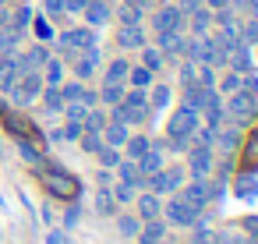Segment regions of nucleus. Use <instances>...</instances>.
I'll return each mask as SVG.
<instances>
[{
	"mask_svg": "<svg viewBox=\"0 0 258 244\" xmlns=\"http://www.w3.org/2000/svg\"><path fill=\"white\" fill-rule=\"evenodd\" d=\"M39 99H43L46 113H60V110H64V96H60V85H43Z\"/></svg>",
	"mask_w": 258,
	"mask_h": 244,
	"instance_id": "nucleus-25",
	"label": "nucleus"
},
{
	"mask_svg": "<svg viewBox=\"0 0 258 244\" xmlns=\"http://www.w3.org/2000/svg\"><path fill=\"white\" fill-rule=\"evenodd\" d=\"M64 120H71V124H82L85 120V113H89V106H82V103H64Z\"/></svg>",
	"mask_w": 258,
	"mask_h": 244,
	"instance_id": "nucleus-37",
	"label": "nucleus"
},
{
	"mask_svg": "<svg viewBox=\"0 0 258 244\" xmlns=\"http://www.w3.org/2000/svg\"><path fill=\"white\" fill-rule=\"evenodd\" d=\"M127 106H149V89H124V99Z\"/></svg>",
	"mask_w": 258,
	"mask_h": 244,
	"instance_id": "nucleus-36",
	"label": "nucleus"
},
{
	"mask_svg": "<svg viewBox=\"0 0 258 244\" xmlns=\"http://www.w3.org/2000/svg\"><path fill=\"white\" fill-rule=\"evenodd\" d=\"M99 68H103V53H99V46H89V50H82V53L71 60V71H75L78 82H89Z\"/></svg>",
	"mask_w": 258,
	"mask_h": 244,
	"instance_id": "nucleus-9",
	"label": "nucleus"
},
{
	"mask_svg": "<svg viewBox=\"0 0 258 244\" xmlns=\"http://www.w3.org/2000/svg\"><path fill=\"white\" fill-rule=\"evenodd\" d=\"M184 22H187V18L180 15L177 4H159L156 15H152V29H156V32H180Z\"/></svg>",
	"mask_w": 258,
	"mask_h": 244,
	"instance_id": "nucleus-8",
	"label": "nucleus"
},
{
	"mask_svg": "<svg viewBox=\"0 0 258 244\" xmlns=\"http://www.w3.org/2000/svg\"><path fill=\"white\" fill-rule=\"evenodd\" d=\"M195 128H198V110H191V106H177L173 113H170V124H166V138H191L195 135Z\"/></svg>",
	"mask_w": 258,
	"mask_h": 244,
	"instance_id": "nucleus-7",
	"label": "nucleus"
},
{
	"mask_svg": "<svg viewBox=\"0 0 258 244\" xmlns=\"http://www.w3.org/2000/svg\"><path fill=\"white\" fill-rule=\"evenodd\" d=\"M117 209H120V205H117L113 191H106V188H103V191L96 195V212H99V216H113Z\"/></svg>",
	"mask_w": 258,
	"mask_h": 244,
	"instance_id": "nucleus-31",
	"label": "nucleus"
},
{
	"mask_svg": "<svg viewBox=\"0 0 258 244\" xmlns=\"http://www.w3.org/2000/svg\"><path fill=\"white\" fill-rule=\"evenodd\" d=\"M117 46L120 50H142L145 46V29L142 25H120L117 29Z\"/></svg>",
	"mask_w": 258,
	"mask_h": 244,
	"instance_id": "nucleus-13",
	"label": "nucleus"
},
{
	"mask_svg": "<svg viewBox=\"0 0 258 244\" xmlns=\"http://www.w3.org/2000/svg\"><path fill=\"white\" fill-rule=\"evenodd\" d=\"M82 15H85V25H89V29H103V25L113 18V8L106 4V0H89Z\"/></svg>",
	"mask_w": 258,
	"mask_h": 244,
	"instance_id": "nucleus-11",
	"label": "nucleus"
},
{
	"mask_svg": "<svg viewBox=\"0 0 258 244\" xmlns=\"http://www.w3.org/2000/svg\"><path fill=\"white\" fill-rule=\"evenodd\" d=\"M82 124H71V120H64V128H60V135H64V142H78L82 138Z\"/></svg>",
	"mask_w": 258,
	"mask_h": 244,
	"instance_id": "nucleus-46",
	"label": "nucleus"
},
{
	"mask_svg": "<svg viewBox=\"0 0 258 244\" xmlns=\"http://www.w3.org/2000/svg\"><path fill=\"white\" fill-rule=\"evenodd\" d=\"M187 180V170L184 166H163L156 173L145 177V191H156V195H177Z\"/></svg>",
	"mask_w": 258,
	"mask_h": 244,
	"instance_id": "nucleus-1",
	"label": "nucleus"
},
{
	"mask_svg": "<svg viewBox=\"0 0 258 244\" xmlns=\"http://www.w3.org/2000/svg\"><path fill=\"white\" fill-rule=\"evenodd\" d=\"M184 25H191V36H205L216 22H212V11H209V8H202V11L187 15V22H184Z\"/></svg>",
	"mask_w": 258,
	"mask_h": 244,
	"instance_id": "nucleus-22",
	"label": "nucleus"
},
{
	"mask_svg": "<svg viewBox=\"0 0 258 244\" xmlns=\"http://www.w3.org/2000/svg\"><path fill=\"white\" fill-rule=\"evenodd\" d=\"M39 75H43V85H60L64 82V60L60 57H50Z\"/></svg>",
	"mask_w": 258,
	"mask_h": 244,
	"instance_id": "nucleus-23",
	"label": "nucleus"
},
{
	"mask_svg": "<svg viewBox=\"0 0 258 244\" xmlns=\"http://www.w3.org/2000/svg\"><path fill=\"white\" fill-rule=\"evenodd\" d=\"M8 18H11V15H8L4 8H0V29H4V25H8Z\"/></svg>",
	"mask_w": 258,
	"mask_h": 244,
	"instance_id": "nucleus-54",
	"label": "nucleus"
},
{
	"mask_svg": "<svg viewBox=\"0 0 258 244\" xmlns=\"http://www.w3.org/2000/svg\"><path fill=\"white\" fill-rule=\"evenodd\" d=\"M124 4H131V8H138V11H145V8L152 4V0H124Z\"/></svg>",
	"mask_w": 258,
	"mask_h": 244,
	"instance_id": "nucleus-52",
	"label": "nucleus"
},
{
	"mask_svg": "<svg viewBox=\"0 0 258 244\" xmlns=\"http://www.w3.org/2000/svg\"><path fill=\"white\" fill-rule=\"evenodd\" d=\"M117 230H120V237H138L142 219H138V216H120V219H117Z\"/></svg>",
	"mask_w": 258,
	"mask_h": 244,
	"instance_id": "nucleus-35",
	"label": "nucleus"
},
{
	"mask_svg": "<svg viewBox=\"0 0 258 244\" xmlns=\"http://www.w3.org/2000/svg\"><path fill=\"white\" fill-rule=\"evenodd\" d=\"M103 135V145H113V149H124V142H127V124H117V120H106V128L99 131Z\"/></svg>",
	"mask_w": 258,
	"mask_h": 244,
	"instance_id": "nucleus-19",
	"label": "nucleus"
},
{
	"mask_svg": "<svg viewBox=\"0 0 258 244\" xmlns=\"http://www.w3.org/2000/svg\"><path fill=\"white\" fill-rule=\"evenodd\" d=\"M29 22H32V11H29V8H18V11L8 18V25H11V29H18V32H25V25H29Z\"/></svg>",
	"mask_w": 258,
	"mask_h": 244,
	"instance_id": "nucleus-40",
	"label": "nucleus"
},
{
	"mask_svg": "<svg viewBox=\"0 0 258 244\" xmlns=\"http://www.w3.org/2000/svg\"><path fill=\"white\" fill-rule=\"evenodd\" d=\"M78 103L92 110V106H99V92H96V89H82V96H78Z\"/></svg>",
	"mask_w": 258,
	"mask_h": 244,
	"instance_id": "nucleus-48",
	"label": "nucleus"
},
{
	"mask_svg": "<svg viewBox=\"0 0 258 244\" xmlns=\"http://www.w3.org/2000/svg\"><path fill=\"white\" fill-rule=\"evenodd\" d=\"M163 60H166V57H163V53H159L156 46H149V43L142 46V68H149V71L156 75V71L163 68Z\"/></svg>",
	"mask_w": 258,
	"mask_h": 244,
	"instance_id": "nucleus-30",
	"label": "nucleus"
},
{
	"mask_svg": "<svg viewBox=\"0 0 258 244\" xmlns=\"http://www.w3.org/2000/svg\"><path fill=\"white\" fill-rule=\"evenodd\" d=\"M191 177H209L212 173V149L209 145H187V166Z\"/></svg>",
	"mask_w": 258,
	"mask_h": 244,
	"instance_id": "nucleus-10",
	"label": "nucleus"
},
{
	"mask_svg": "<svg viewBox=\"0 0 258 244\" xmlns=\"http://www.w3.org/2000/svg\"><path fill=\"white\" fill-rule=\"evenodd\" d=\"M113 170H117L120 184H131L135 191H145V177H142V170H138V163H135V159H120Z\"/></svg>",
	"mask_w": 258,
	"mask_h": 244,
	"instance_id": "nucleus-15",
	"label": "nucleus"
},
{
	"mask_svg": "<svg viewBox=\"0 0 258 244\" xmlns=\"http://www.w3.org/2000/svg\"><path fill=\"white\" fill-rule=\"evenodd\" d=\"M237 89H244V75H240V71L230 68L223 78H216V92H219V96H230V92H237Z\"/></svg>",
	"mask_w": 258,
	"mask_h": 244,
	"instance_id": "nucleus-24",
	"label": "nucleus"
},
{
	"mask_svg": "<svg viewBox=\"0 0 258 244\" xmlns=\"http://www.w3.org/2000/svg\"><path fill=\"white\" fill-rule=\"evenodd\" d=\"M152 78H156V75H152L149 68L138 64V68L127 71V82H124V85H131V89H152Z\"/></svg>",
	"mask_w": 258,
	"mask_h": 244,
	"instance_id": "nucleus-26",
	"label": "nucleus"
},
{
	"mask_svg": "<svg viewBox=\"0 0 258 244\" xmlns=\"http://www.w3.org/2000/svg\"><path fill=\"white\" fill-rule=\"evenodd\" d=\"M135 195H138V191H135L131 184H120V180H117V188H113V198H117V205H127V202H135Z\"/></svg>",
	"mask_w": 258,
	"mask_h": 244,
	"instance_id": "nucleus-42",
	"label": "nucleus"
},
{
	"mask_svg": "<svg viewBox=\"0 0 258 244\" xmlns=\"http://www.w3.org/2000/svg\"><path fill=\"white\" fill-rule=\"evenodd\" d=\"M149 145H152V138H149V135H127V142H124V149H127V156H131V159L145 156V152H149Z\"/></svg>",
	"mask_w": 258,
	"mask_h": 244,
	"instance_id": "nucleus-28",
	"label": "nucleus"
},
{
	"mask_svg": "<svg viewBox=\"0 0 258 244\" xmlns=\"http://www.w3.org/2000/svg\"><path fill=\"white\" fill-rule=\"evenodd\" d=\"M18 43H22V32H18V29H11V25L0 29V53H15Z\"/></svg>",
	"mask_w": 258,
	"mask_h": 244,
	"instance_id": "nucleus-29",
	"label": "nucleus"
},
{
	"mask_svg": "<svg viewBox=\"0 0 258 244\" xmlns=\"http://www.w3.org/2000/svg\"><path fill=\"white\" fill-rule=\"evenodd\" d=\"M233 191H237L240 198H254V195H258V184H254L251 177H240V180L233 184Z\"/></svg>",
	"mask_w": 258,
	"mask_h": 244,
	"instance_id": "nucleus-43",
	"label": "nucleus"
},
{
	"mask_svg": "<svg viewBox=\"0 0 258 244\" xmlns=\"http://www.w3.org/2000/svg\"><path fill=\"white\" fill-rule=\"evenodd\" d=\"M96 156H99V163H103L106 170H113V166L120 163V149H113V145H103V149H99Z\"/></svg>",
	"mask_w": 258,
	"mask_h": 244,
	"instance_id": "nucleus-39",
	"label": "nucleus"
},
{
	"mask_svg": "<svg viewBox=\"0 0 258 244\" xmlns=\"http://www.w3.org/2000/svg\"><path fill=\"white\" fill-rule=\"evenodd\" d=\"M117 18H120V25H142V11H138V8H131V4H120Z\"/></svg>",
	"mask_w": 258,
	"mask_h": 244,
	"instance_id": "nucleus-38",
	"label": "nucleus"
},
{
	"mask_svg": "<svg viewBox=\"0 0 258 244\" xmlns=\"http://www.w3.org/2000/svg\"><path fill=\"white\" fill-rule=\"evenodd\" d=\"M212 233H216V230H209V226L198 219V223H195V237H191L187 244H212Z\"/></svg>",
	"mask_w": 258,
	"mask_h": 244,
	"instance_id": "nucleus-44",
	"label": "nucleus"
},
{
	"mask_svg": "<svg viewBox=\"0 0 258 244\" xmlns=\"http://www.w3.org/2000/svg\"><path fill=\"white\" fill-rule=\"evenodd\" d=\"M46 60H50V50H46L43 43H36V46H29V50L18 57V68H22V71H43Z\"/></svg>",
	"mask_w": 258,
	"mask_h": 244,
	"instance_id": "nucleus-14",
	"label": "nucleus"
},
{
	"mask_svg": "<svg viewBox=\"0 0 258 244\" xmlns=\"http://www.w3.org/2000/svg\"><path fill=\"white\" fill-rule=\"evenodd\" d=\"M50 244H68V237L64 233H50Z\"/></svg>",
	"mask_w": 258,
	"mask_h": 244,
	"instance_id": "nucleus-53",
	"label": "nucleus"
},
{
	"mask_svg": "<svg viewBox=\"0 0 258 244\" xmlns=\"http://www.w3.org/2000/svg\"><path fill=\"white\" fill-rule=\"evenodd\" d=\"M254 53H258V43H254Z\"/></svg>",
	"mask_w": 258,
	"mask_h": 244,
	"instance_id": "nucleus-55",
	"label": "nucleus"
},
{
	"mask_svg": "<svg viewBox=\"0 0 258 244\" xmlns=\"http://www.w3.org/2000/svg\"><path fill=\"white\" fill-rule=\"evenodd\" d=\"M177 8H180V15L187 18V15H195V11L205 8V0H177Z\"/></svg>",
	"mask_w": 258,
	"mask_h": 244,
	"instance_id": "nucleus-47",
	"label": "nucleus"
},
{
	"mask_svg": "<svg viewBox=\"0 0 258 244\" xmlns=\"http://www.w3.org/2000/svg\"><path fill=\"white\" fill-rule=\"evenodd\" d=\"M124 99V85H117V82H103V89H99V103L103 106H117Z\"/></svg>",
	"mask_w": 258,
	"mask_h": 244,
	"instance_id": "nucleus-27",
	"label": "nucleus"
},
{
	"mask_svg": "<svg viewBox=\"0 0 258 244\" xmlns=\"http://www.w3.org/2000/svg\"><path fill=\"white\" fill-rule=\"evenodd\" d=\"M106 120H110V117H106V113H103L99 106H92V110L85 113V120H82V128H85V131H103V128H106Z\"/></svg>",
	"mask_w": 258,
	"mask_h": 244,
	"instance_id": "nucleus-33",
	"label": "nucleus"
},
{
	"mask_svg": "<svg viewBox=\"0 0 258 244\" xmlns=\"http://www.w3.org/2000/svg\"><path fill=\"white\" fill-rule=\"evenodd\" d=\"M46 15L50 18H60L64 15V0H46Z\"/></svg>",
	"mask_w": 258,
	"mask_h": 244,
	"instance_id": "nucleus-50",
	"label": "nucleus"
},
{
	"mask_svg": "<svg viewBox=\"0 0 258 244\" xmlns=\"http://www.w3.org/2000/svg\"><path fill=\"white\" fill-rule=\"evenodd\" d=\"M180 82L184 85H198V64L195 60H180Z\"/></svg>",
	"mask_w": 258,
	"mask_h": 244,
	"instance_id": "nucleus-41",
	"label": "nucleus"
},
{
	"mask_svg": "<svg viewBox=\"0 0 258 244\" xmlns=\"http://www.w3.org/2000/svg\"><path fill=\"white\" fill-rule=\"evenodd\" d=\"M32 29H36V39H39V43L53 39V29H50V22H46V18H32Z\"/></svg>",
	"mask_w": 258,
	"mask_h": 244,
	"instance_id": "nucleus-45",
	"label": "nucleus"
},
{
	"mask_svg": "<svg viewBox=\"0 0 258 244\" xmlns=\"http://www.w3.org/2000/svg\"><path fill=\"white\" fill-rule=\"evenodd\" d=\"M223 110H226V120H237V124H244V120H251V117H254V110H258V99H254L251 92L237 89V92H230V96H226Z\"/></svg>",
	"mask_w": 258,
	"mask_h": 244,
	"instance_id": "nucleus-4",
	"label": "nucleus"
},
{
	"mask_svg": "<svg viewBox=\"0 0 258 244\" xmlns=\"http://www.w3.org/2000/svg\"><path fill=\"white\" fill-rule=\"evenodd\" d=\"M180 195H184L195 209H205L212 198H219V195H223V188H212V184H209V177H191V180H184Z\"/></svg>",
	"mask_w": 258,
	"mask_h": 244,
	"instance_id": "nucleus-6",
	"label": "nucleus"
},
{
	"mask_svg": "<svg viewBox=\"0 0 258 244\" xmlns=\"http://www.w3.org/2000/svg\"><path fill=\"white\" fill-rule=\"evenodd\" d=\"M184 32H159V43H156V50L163 53V57H170V60H180L184 57Z\"/></svg>",
	"mask_w": 258,
	"mask_h": 244,
	"instance_id": "nucleus-12",
	"label": "nucleus"
},
{
	"mask_svg": "<svg viewBox=\"0 0 258 244\" xmlns=\"http://www.w3.org/2000/svg\"><path fill=\"white\" fill-rule=\"evenodd\" d=\"M89 46H96V29H64L60 36H57V50H60V57H68V60H75L82 50H89Z\"/></svg>",
	"mask_w": 258,
	"mask_h": 244,
	"instance_id": "nucleus-2",
	"label": "nucleus"
},
{
	"mask_svg": "<svg viewBox=\"0 0 258 244\" xmlns=\"http://www.w3.org/2000/svg\"><path fill=\"white\" fill-rule=\"evenodd\" d=\"M230 4H233V0H205L209 11H223V8H230Z\"/></svg>",
	"mask_w": 258,
	"mask_h": 244,
	"instance_id": "nucleus-51",
	"label": "nucleus"
},
{
	"mask_svg": "<svg viewBox=\"0 0 258 244\" xmlns=\"http://www.w3.org/2000/svg\"><path fill=\"white\" fill-rule=\"evenodd\" d=\"M135 198H138V219H156V216H159L163 202H159L156 191H138Z\"/></svg>",
	"mask_w": 258,
	"mask_h": 244,
	"instance_id": "nucleus-18",
	"label": "nucleus"
},
{
	"mask_svg": "<svg viewBox=\"0 0 258 244\" xmlns=\"http://www.w3.org/2000/svg\"><path fill=\"white\" fill-rule=\"evenodd\" d=\"M78 142H82V152H89V156H96V152L103 149V135H99V131H82Z\"/></svg>",
	"mask_w": 258,
	"mask_h": 244,
	"instance_id": "nucleus-34",
	"label": "nucleus"
},
{
	"mask_svg": "<svg viewBox=\"0 0 258 244\" xmlns=\"http://www.w3.org/2000/svg\"><path fill=\"white\" fill-rule=\"evenodd\" d=\"M0 8H4V0H0Z\"/></svg>",
	"mask_w": 258,
	"mask_h": 244,
	"instance_id": "nucleus-56",
	"label": "nucleus"
},
{
	"mask_svg": "<svg viewBox=\"0 0 258 244\" xmlns=\"http://www.w3.org/2000/svg\"><path fill=\"white\" fill-rule=\"evenodd\" d=\"M163 233H166V223L156 216V219H149V226L138 230V244H163Z\"/></svg>",
	"mask_w": 258,
	"mask_h": 244,
	"instance_id": "nucleus-21",
	"label": "nucleus"
},
{
	"mask_svg": "<svg viewBox=\"0 0 258 244\" xmlns=\"http://www.w3.org/2000/svg\"><path fill=\"white\" fill-rule=\"evenodd\" d=\"M149 92H152V96H149V110H152V113L170 103V85H152Z\"/></svg>",
	"mask_w": 258,
	"mask_h": 244,
	"instance_id": "nucleus-32",
	"label": "nucleus"
},
{
	"mask_svg": "<svg viewBox=\"0 0 258 244\" xmlns=\"http://www.w3.org/2000/svg\"><path fill=\"white\" fill-rule=\"evenodd\" d=\"M39 92H43V75L39 71H22L18 78H15V85H11V99L18 103V106H32L36 99H39Z\"/></svg>",
	"mask_w": 258,
	"mask_h": 244,
	"instance_id": "nucleus-3",
	"label": "nucleus"
},
{
	"mask_svg": "<svg viewBox=\"0 0 258 244\" xmlns=\"http://www.w3.org/2000/svg\"><path fill=\"white\" fill-rule=\"evenodd\" d=\"M135 163H138L142 177H149V173L163 170V142H152V145H149V152H145V156H138Z\"/></svg>",
	"mask_w": 258,
	"mask_h": 244,
	"instance_id": "nucleus-17",
	"label": "nucleus"
},
{
	"mask_svg": "<svg viewBox=\"0 0 258 244\" xmlns=\"http://www.w3.org/2000/svg\"><path fill=\"white\" fill-rule=\"evenodd\" d=\"M127 71H131V60L113 57V60L103 68V82H117V85H124V82H127Z\"/></svg>",
	"mask_w": 258,
	"mask_h": 244,
	"instance_id": "nucleus-20",
	"label": "nucleus"
},
{
	"mask_svg": "<svg viewBox=\"0 0 258 244\" xmlns=\"http://www.w3.org/2000/svg\"><path fill=\"white\" fill-rule=\"evenodd\" d=\"M18 75H22L18 57L15 53H0V92H11V85H15Z\"/></svg>",
	"mask_w": 258,
	"mask_h": 244,
	"instance_id": "nucleus-16",
	"label": "nucleus"
},
{
	"mask_svg": "<svg viewBox=\"0 0 258 244\" xmlns=\"http://www.w3.org/2000/svg\"><path fill=\"white\" fill-rule=\"evenodd\" d=\"M89 0H64V15H82Z\"/></svg>",
	"mask_w": 258,
	"mask_h": 244,
	"instance_id": "nucleus-49",
	"label": "nucleus"
},
{
	"mask_svg": "<svg viewBox=\"0 0 258 244\" xmlns=\"http://www.w3.org/2000/svg\"><path fill=\"white\" fill-rule=\"evenodd\" d=\"M159 212H163V216H166V223H173V226H195V223H198V216H202V209H195L184 195L170 198Z\"/></svg>",
	"mask_w": 258,
	"mask_h": 244,
	"instance_id": "nucleus-5",
	"label": "nucleus"
}]
</instances>
